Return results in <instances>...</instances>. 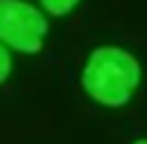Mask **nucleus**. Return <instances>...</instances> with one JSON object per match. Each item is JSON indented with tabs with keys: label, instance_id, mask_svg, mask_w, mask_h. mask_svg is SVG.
<instances>
[{
	"label": "nucleus",
	"instance_id": "nucleus-1",
	"mask_svg": "<svg viewBox=\"0 0 147 144\" xmlns=\"http://www.w3.org/2000/svg\"><path fill=\"white\" fill-rule=\"evenodd\" d=\"M142 79L136 57L120 46H98L82 71V87L95 103L120 109L134 98Z\"/></svg>",
	"mask_w": 147,
	"mask_h": 144
},
{
	"label": "nucleus",
	"instance_id": "nucleus-2",
	"mask_svg": "<svg viewBox=\"0 0 147 144\" xmlns=\"http://www.w3.org/2000/svg\"><path fill=\"white\" fill-rule=\"evenodd\" d=\"M47 19L25 0H0V41L16 52H41Z\"/></svg>",
	"mask_w": 147,
	"mask_h": 144
},
{
	"label": "nucleus",
	"instance_id": "nucleus-3",
	"mask_svg": "<svg viewBox=\"0 0 147 144\" xmlns=\"http://www.w3.org/2000/svg\"><path fill=\"white\" fill-rule=\"evenodd\" d=\"M41 3H44V8H47L49 14L63 16V14H68V11L79 3V0H41Z\"/></svg>",
	"mask_w": 147,
	"mask_h": 144
},
{
	"label": "nucleus",
	"instance_id": "nucleus-4",
	"mask_svg": "<svg viewBox=\"0 0 147 144\" xmlns=\"http://www.w3.org/2000/svg\"><path fill=\"white\" fill-rule=\"evenodd\" d=\"M8 76H11V54H8V49L3 46V41H0V84H3Z\"/></svg>",
	"mask_w": 147,
	"mask_h": 144
},
{
	"label": "nucleus",
	"instance_id": "nucleus-5",
	"mask_svg": "<svg viewBox=\"0 0 147 144\" xmlns=\"http://www.w3.org/2000/svg\"><path fill=\"white\" fill-rule=\"evenodd\" d=\"M134 144H147V139H136V141H134Z\"/></svg>",
	"mask_w": 147,
	"mask_h": 144
}]
</instances>
